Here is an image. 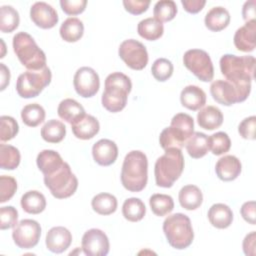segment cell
I'll return each mask as SVG.
<instances>
[{
	"instance_id": "5b68a950",
	"label": "cell",
	"mask_w": 256,
	"mask_h": 256,
	"mask_svg": "<svg viewBox=\"0 0 256 256\" xmlns=\"http://www.w3.org/2000/svg\"><path fill=\"white\" fill-rule=\"evenodd\" d=\"M193 133V118L186 113H177L171 119L170 126L163 129L160 133V146L164 150L169 148L182 149Z\"/></svg>"
},
{
	"instance_id": "6da1fadb",
	"label": "cell",
	"mask_w": 256,
	"mask_h": 256,
	"mask_svg": "<svg viewBox=\"0 0 256 256\" xmlns=\"http://www.w3.org/2000/svg\"><path fill=\"white\" fill-rule=\"evenodd\" d=\"M222 75L238 92L240 102L245 101L251 92V83L254 79L255 58L253 56H237L225 54L220 58Z\"/></svg>"
},
{
	"instance_id": "d4e9b609",
	"label": "cell",
	"mask_w": 256,
	"mask_h": 256,
	"mask_svg": "<svg viewBox=\"0 0 256 256\" xmlns=\"http://www.w3.org/2000/svg\"><path fill=\"white\" fill-rule=\"evenodd\" d=\"M198 125L206 130H214L219 128L223 123V114L216 106H206L197 114Z\"/></svg>"
},
{
	"instance_id": "7c38bea8",
	"label": "cell",
	"mask_w": 256,
	"mask_h": 256,
	"mask_svg": "<svg viewBox=\"0 0 256 256\" xmlns=\"http://www.w3.org/2000/svg\"><path fill=\"white\" fill-rule=\"evenodd\" d=\"M41 236L40 224L32 219H23L13 228L12 238L14 243L21 249L35 247Z\"/></svg>"
},
{
	"instance_id": "484cf974",
	"label": "cell",
	"mask_w": 256,
	"mask_h": 256,
	"mask_svg": "<svg viewBox=\"0 0 256 256\" xmlns=\"http://www.w3.org/2000/svg\"><path fill=\"white\" fill-rule=\"evenodd\" d=\"M57 113L61 119L70 124L75 123L86 114L83 106L71 98H66L59 103Z\"/></svg>"
},
{
	"instance_id": "f1b7e54d",
	"label": "cell",
	"mask_w": 256,
	"mask_h": 256,
	"mask_svg": "<svg viewBox=\"0 0 256 256\" xmlns=\"http://www.w3.org/2000/svg\"><path fill=\"white\" fill-rule=\"evenodd\" d=\"M59 33L64 41L70 43L77 42L84 33L83 22L76 17H69L61 24Z\"/></svg>"
},
{
	"instance_id": "9a60e30c",
	"label": "cell",
	"mask_w": 256,
	"mask_h": 256,
	"mask_svg": "<svg viewBox=\"0 0 256 256\" xmlns=\"http://www.w3.org/2000/svg\"><path fill=\"white\" fill-rule=\"evenodd\" d=\"M30 18L32 22L42 28L51 29L59 20L57 11L46 2H35L30 8Z\"/></svg>"
},
{
	"instance_id": "d6986e66",
	"label": "cell",
	"mask_w": 256,
	"mask_h": 256,
	"mask_svg": "<svg viewBox=\"0 0 256 256\" xmlns=\"http://www.w3.org/2000/svg\"><path fill=\"white\" fill-rule=\"evenodd\" d=\"M256 21L246 22L242 27L238 28L234 34L233 42L235 47L242 52H252L255 49Z\"/></svg>"
},
{
	"instance_id": "4316f807",
	"label": "cell",
	"mask_w": 256,
	"mask_h": 256,
	"mask_svg": "<svg viewBox=\"0 0 256 256\" xmlns=\"http://www.w3.org/2000/svg\"><path fill=\"white\" fill-rule=\"evenodd\" d=\"M179 203L186 210H195L199 208L203 202V194L196 185H185L179 191Z\"/></svg>"
},
{
	"instance_id": "816d5d0a",
	"label": "cell",
	"mask_w": 256,
	"mask_h": 256,
	"mask_svg": "<svg viewBox=\"0 0 256 256\" xmlns=\"http://www.w3.org/2000/svg\"><path fill=\"white\" fill-rule=\"evenodd\" d=\"M181 4L184 10L191 14H196L200 12L206 4L205 0H181Z\"/></svg>"
},
{
	"instance_id": "60d3db41",
	"label": "cell",
	"mask_w": 256,
	"mask_h": 256,
	"mask_svg": "<svg viewBox=\"0 0 256 256\" xmlns=\"http://www.w3.org/2000/svg\"><path fill=\"white\" fill-rule=\"evenodd\" d=\"M209 150L214 155H222L230 150L231 140L227 133L225 132H216L208 137Z\"/></svg>"
},
{
	"instance_id": "277c9868",
	"label": "cell",
	"mask_w": 256,
	"mask_h": 256,
	"mask_svg": "<svg viewBox=\"0 0 256 256\" xmlns=\"http://www.w3.org/2000/svg\"><path fill=\"white\" fill-rule=\"evenodd\" d=\"M184 156L181 149L169 148L160 156L154 166L156 185L163 188H170L181 176L184 169Z\"/></svg>"
},
{
	"instance_id": "f6af8a7d",
	"label": "cell",
	"mask_w": 256,
	"mask_h": 256,
	"mask_svg": "<svg viewBox=\"0 0 256 256\" xmlns=\"http://www.w3.org/2000/svg\"><path fill=\"white\" fill-rule=\"evenodd\" d=\"M18 211L13 206H3L0 208V229L14 228L17 225Z\"/></svg>"
},
{
	"instance_id": "83f0119b",
	"label": "cell",
	"mask_w": 256,
	"mask_h": 256,
	"mask_svg": "<svg viewBox=\"0 0 256 256\" xmlns=\"http://www.w3.org/2000/svg\"><path fill=\"white\" fill-rule=\"evenodd\" d=\"M36 163L43 175H47L58 169L64 161L57 151L45 149L37 155Z\"/></svg>"
},
{
	"instance_id": "3957f363",
	"label": "cell",
	"mask_w": 256,
	"mask_h": 256,
	"mask_svg": "<svg viewBox=\"0 0 256 256\" xmlns=\"http://www.w3.org/2000/svg\"><path fill=\"white\" fill-rule=\"evenodd\" d=\"M131 89L132 82L127 75L122 72L109 74L105 79V90L101 98L102 106L109 112H120L127 104Z\"/></svg>"
},
{
	"instance_id": "c3c4849f",
	"label": "cell",
	"mask_w": 256,
	"mask_h": 256,
	"mask_svg": "<svg viewBox=\"0 0 256 256\" xmlns=\"http://www.w3.org/2000/svg\"><path fill=\"white\" fill-rule=\"evenodd\" d=\"M150 1L146 0H124L123 6L125 10L132 15H140L147 11Z\"/></svg>"
},
{
	"instance_id": "e0dca14e",
	"label": "cell",
	"mask_w": 256,
	"mask_h": 256,
	"mask_svg": "<svg viewBox=\"0 0 256 256\" xmlns=\"http://www.w3.org/2000/svg\"><path fill=\"white\" fill-rule=\"evenodd\" d=\"M72 242L71 232L63 227L56 226L52 227L46 234V247L49 251L53 253H62L66 251Z\"/></svg>"
},
{
	"instance_id": "db71d44e",
	"label": "cell",
	"mask_w": 256,
	"mask_h": 256,
	"mask_svg": "<svg viewBox=\"0 0 256 256\" xmlns=\"http://www.w3.org/2000/svg\"><path fill=\"white\" fill-rule=\"evenodd\" d=\"M10 82V71L4 63H0V90L3 91Z\"/></svg>"
},
{
	"instance_id": "44dd1931",
	"label": "cell",
	"mask_w": 256,
	"mask_h": 256,
	"mask_svg": "<svg viewBox=\"0 0 256 256\" xmlns=\"http://www.w3.org/2000/svg\"><path fill=\"white\" fill-rule=\"evenodd\" d=\"M71 129L76 138L88 140L93 138L99 132L100 124L94 116L85 114L75 123L71 124Z\"/></svg>"
},
{
	"instance_id": "ffe728a7",
	"label": "cell",
	"mask_w": 256,
	"mask_h": 256,
	"mask_svg": "<svg viewBox=\"0 0 256 256\" xmlns=\"http://www.w3.org/2000/svg\"><path fill=\"white\" fill-rule=\"evenodd\" d=\"M241 170V162L234 155H225L221 157L215 165L216 175L222 181L235 180L240 175Z\"/></svg>"
},
{
	"instance_id": "52a82bcc",
	"label": "cell",
	"mask_w": 256,
	"mask_h": 256,
	"mask_svg": "<svg viewBox=\"0 0 256 256\" xmlns=\"http://www.w3.org/2000/svg\"><path fill=\"white\" fill-rule=\"evenodd\" d=\"M163 232L169 245L178 250L189 247L194 239L190 218L183 213L169 215L163 222Z\"/></svg>"
},
{
	"instance_id": "f546056e",
	"label": "cell",
	"mask_w": 256,
	"mask_h": 256,
	"mask_svg": "<svg viewBox=\"0 0 256 256\" xmlns=\"http://www.w3.org/2000/svg\"><path fill=\"white\" fill-rule=\"evenodd\" d=\"M20 203L22 209L29 214H39L46 208L45 196L36 190H30L23 194Z\"/></svg>"
},
{
	"instance_id": "ac0fdd59",
	"label": "cell",
	"mask_w": 256,
	"mask_h": 256,
	"mask_svg": "<svg viewBox=\"0 0 256 256\" xmlns=\"http://www.w3.org/2000/svg\"><path fill=\"white\" fill-rule=\"evenodd\" d=\"M94 161L101 166L113 164L118 157V147L116 143L109 139H100L92 147Z\"/></svg>"
},
{
	"instance_id": "681fc988",
	"label": "cell",
	"mask_w": 256,
	"mask_h": 256,
	"mask_svg": "<svg viewBox=\"0 0 256 256\" xmlns=\"http://www.w3.org/2000/svg\"><path fill=\"white\" fill-rule=\"evenodd\" d=\"M256 205L255 201H247L243 203L240 208V213L243 219L251 225H255L256 223Z\"/></svg>"
},
{
	"instance_id": "7dc6e473",
	"label": "cell",
	"mask_w": 256,
	"mask_h": 256,
	"mask_svg": "<svg viewBox=\"0 0 256 256\" xmlns=\"http://www.w3.org/2000/svg\"><path fill=\"white\" fill-rule=\"evenodd\" d=\"M86 5H87L86 0H72V1L61 0L60 1L61 9L67 15L81 14L85 10Z\"/></svg>"
},
{
	"instance_id": "7402d4cb",
	"label": "cell",
	"mask_w": 256,
	"mask_h": 256,
	"mask_svg": "<svg viewBox=\"0 0 256 256\" xmlns=\"http://www.w3.org/2000/svg\"><path fill=\"white\" fill-rule=\"evenodd\" d=\"M180 102L183 107L192 111H197L204 107L206 103V94L200 87L196 85H188L181 91Z\"/></svg>"
},
{
	"instance_id": "30bf717a",
	"label": "cell",
	"mask_w": 256,
	"mask_h": 256,
	"mask_svg": "<svg viewBox=\"0 0 256 256\" xmlns=\"http://www.w3.org/2000/svg\"><path fill=\"white\" fill-rule=\"evenodd\" d=\"M183 63L200 81L210 82L214 77L213 63L209 54L204 50H187L183 55Z\"/></svg>"
},
{
	"instance_id": "8d00e7d4",
	"label": "cell",
	"mask_w": 256,
	"mask_h": 256,
	"mask_svg": "<svg viewBox=\"0 0 256 256\" xmlns=\"http://www.w3.org/2000/svg\"><path fill=\"white\" fill-rule=\"evenodd\" d=\"M21 160L19 150L9 144H0V167L4 170L16 169Z\"/></svg>"
},
{
	"instance_id": "e575fe53",
	"label": "cell",
	"mask_w": 256,
	"mask_h": 256,
	"mask_svg": "<svg viewBox=\"0 0 256 256\" xmlns=\"http://www.w3.org/2000/svg\"><path fill=\"white\" fill-rule=\"evenodd\" d=\"M117 199L110 193H99L92 198L91 206L100 215H110L117 209Z\"/></svg>"
},
{
	"instance_id": "ee69618b",
	"label": "cell",
	"mask_w": 256,
	"mask_h": 256,
	"mask_svg": "<svg viewBox=\"0 0 256 256\" xmlns=\"http://www.w3.org/2000/svg\"><path fill=\"white\" fill-rule=\"evenodd\" d=\"M17 190V182L12 176H0V202L10 200Z\"/></svg>"
},
{
	"instance_id": "f5cc1de1",
	"label": "cell",
	"mask_w": 256,
	"mask_h": 256,
	"mask_svg": "<svg viewBox=\"0 0 256 256\" xmlns=\"http://www.w3.org/2000/svg\"><path fill=\"white\" fill-rule=\"evenodd\" d=\"M255 6H256L255 0H249L244 3L242 8V16L246 22L255 20V15H256Z\"/></svg>"
},
{
	"instance_id": "ab89813d",
	"label": "cell",
	"mask_w": 256,
	"mask_h": 256,
	"mask_svg": "<svg viewBox=\"0 0 256 256\" xmlns=\"http://www.w3.org/2000/svg\"><path fill=\"white\" fill-rule=\"evenodd\" d=\"M177 14V5L172 0H160L156 2L153 8L154 18L160 22H168L175 18Z\"/></svg>"
},
{
	"instance_id": "4fadbf2b",
	"label": "cell",
	"mask_w": 256,
	"mask_h": 256,
	"mask_svg": "<svg viewBox=\"0 0 256 256\" xmlns=\"http://www.w3.org/2000/svg\"><path fill=\"white\" fill-rule=\"evenodd\" d=\"M74 89L83 98L93 97L99 90L100 79L97 72L91 67H80L73 78Z\"/></svg>"
},
{
	"instance_id": "603a6c76",
	"label": "cell",
	"mask_w": 256,
	"mask_h": 256,
	"mask_svg": "<svg viewBox=\"0 0 256 256\" xmlns=\"http://www.w3.org/2000/svg\"><path fill=\"white\" fill-rule=\"evenodd\" d=\"M207 216L210 224L218 229L228 228L233 221V212L231 208L223 203L213 204L209 208Z\"/></svg>"
},
{
	"instance_id": "b9f144b4",
	"label": "cell",
	"mask_w": 256,
	"mask_h": 256,
	"mask_svg": "<svg viewBox=\"0 0 256 256\" xmlns=\"http://www.w3.org/2000/svg\"><path fill=\"white\" fill-rule=\"evenodd\" d=\"M173 64L170 60L166 58H158L156 59L151 67V72L153 77L160 82H164L168 80L173 74Z\"/></svg>"
},
{
	"instance_id": "d6a6232c",
	"label": "cell",
	"mask_w": 256,
	"mask_h": 256,
	"mask_svg": "<svg viewBox=\"0 0 256 256\" xmlns=\"http://www.w3.org/2000/svg\"><path fill=\"white\" fill-rule=\"evenodd\" d=\"M122 214L126 220L130 222H138L142 220L146 214L145 204L139 198H128L123 203Z\"/></svg>"
},
{
	"instance_id": "7bdbcfd3",
	"label": "cell",
	"mask_w": 256,
	"mask_h": 256,
	"mask_svg": "<svg viewBox=\"0 0 256 256\" xmlns=\"http://www.w3.org/2000/svg\"><path fill=\"white\" fill-rule=\"evenodd\" d=\"M19 131V125L17 121L7 115L0 117V140L2 142L13 139Z\"/></svg>"
},
{
	"instance_id": "ba28073f",
	"label": "cell",
	"mask_w": 256,
	"mask_h": 256,
	"mask_svg": "<svg viewBox=\"0 0 256 256\" xmlns=\"http://www.w3.org/2000/svg\"><path fill=\"white\" fill-rule=\"evenodd\" d=\"M44 184L57 199L72 196L78 188V179L72 173L70 165L64 162L54 172L44 175Z\"/></svg>"
},
{
	"instance_id": "7a4b0ae2",
	"label": "cell",
	"mask_w": 256,
	"mask_h": 256,
	"mask_svg": "<svg viewBox=\"0 0 256 256\" xmlns=\"http://www.w3.org/2000/svg\"><path fill=\"white\" fill-rule=\"evenodd\" d=\"M148 180V160L144 152L132 150L125 156L121 169V183L130 192L142 191Z\"/></svg>"
},
{
	"instance_id": "4dcf8cb0",
	"label": "cell",
	"mask_w": 256,
	"mask_h": 256,
	"mask_svg": "<svg viewBox=\"0 0 256 256\" xmlns=\"http://www.w3.org/2000/svg\"><path fill=\"white\" fill-rule=\"evenodd\" d=\"M185 146L190 157L194 159L202 158L209 151L208 136L202 132H194L187 140Z\"/></svg>"
},
{
	"instance_id": "2e32d148",
	"label": "cell",
	"mask_w": 256,
	"mask_h": 256,
	"mask_svg": "<svg viewBox=\"0 0 256 256\" xmlns=\"http://www.w3.org/2000/svg\"><path fill=\"white\" fill-rule=\"evenodd\" d=\"M210 93L217 103L224 106H231L235 103H240L237 90L227 80L218 79L213 81L210 85Z\"/></svg>"
},
{
	"instance_id": "1f68e13d",
	"label": "cell",
	"mask_w": 256,
	"mask_h": 256,
	"mask_svg": "<svg viewBox=\"0 0 256 256\" xmlns=\"http://www.w3.org/2000/svg\"><path fill=\"white\" fill-rule=\"evenodd\" d=\"M138 34L148 41H155L159 39L164 33V26L162 22L155 18L149 17L141 20L137 26Z\"/></svg>"
},
{
	"instance_id": "cb8c5ba5",
	"label": "cell",
	"mask_w": 256,
	"mask_h": 256,
	"mask_svg": "<svg viewBox=\"0 0 256 256\" xmlns=\"http://www.w3.org/2000/svg\"><path fill=\"white\" fill-rule=\"evenodd\" d=\"M205 26L213 31L218 32L225 29L230 23V14L228 10L222 6L211 8L205 15Z\"/></svg>"
},
{
	"instance_id": "bcb514c9",
	"label": "cell",
	"mask_w": 256,
	"mask_h": 256,
	"mask_svg": "<svg viewBox=\"0 0 256 256\" xmlns=\"http://www.w3.org/2000/svg\"><path fill=\"white\" fill-rule=\"evenodd\" d=\"M255 129H256V117L254 115L243 119L238 126V132L240 136L248 140L255 139Z\"/></svg>"
},
{
	"instance_id": "8992f818",
	"label": "cell",
	"mask_w": 256,
	"mask_h": 256,
	"mask_svg": "<svg viewBox=\"0 0 256 256\" xmlns=\"http://www.w3.org/2000/svg\"><path fill=\"white\" fill-rule=\"evenodd\" d=\"M12 45L18 60L28 70H40L46 67L45 53L27 32L16 33L13 37Z\"/></svg>"
},
{
	"instance_id": "d590c367",
	"label": "cell",
	"mask_w": 256,
	"mask_h": 256,
	"mask_svg": "<svg viewBox=\"0 0 256 256\" xmlns=\"http://www.w3.org/2000/svg\"><path fill=\"white\" fill-rule=\"evenodd\" d=\"M20 17L18 11L10 5L0 7V30L3 33H11L19 26Z\"/></svg>"
},
{
	"instance_id": "8fae6325",
	"label": "cell",
	"mask_w": 256,
	"mask_h": 256,
	"mask_svg": "<svg viewBox=\"0 0 256 256\" xmlns=\"http://www.w3.org/2000/svg\"><path fill=\"white\" fill-rule=\"evenodd\" d=\"M118 54L124 63L133 70H142L148 63L146 47L135 39L124 40L119 46Z\"/></svg>"
},
{
	"instance_id": "5bb4252c",
	"label": "cell",
	"mask_w": 256,
	"mask_h": 256,
	"mask_svg": "<svg viewBox=\"0 0 256 256\" xmlns=\"http://www.w3.org/2000/svg\"><path fill=\"white\" fill-rule=\"evenodd\" d=\"M81 248L83 253L88 256H105L110 249L109 239L102 230L92 228L84 233Z\"/></svg>"
},
{
	"instance_id": "f35d334b",
	"label": "cell",
	"mask_w": 256,
	"mask_h": 256,
	"mask_svg": "<svg viewBox=\"0 0 256 256\" xmlns=\"http://www.w3.org/2000/svg\"><path fill=\"white\" fill-rule=\"evenodd\" d=\"M149 205L152 212L159 217L168 215L174 209V201L167 194H153L149 199Z\"/></svg>"
},
{
	"instance_id": "9c48e42d",
	"label": "cell",
	"mask_w": 256,
	"mask_h": 256,
	"mask_svg": "<svg viewBox=\"0 0 256 256\" xmlns=\"http://www.w3.org/2000/svg\"><path fill=\"white\" fill-rule=\"evenodd\" d=\"M51 79V70L47 66L40 70H27L18 76L16 91L22 98L37 97L50 84Z\"/></svg>"
},
{
	"instance_id": "f907efd6",
	"label": "cell",
	"mask_w": 256,
	"mask_h": 256,
	"mask_svg": "<svg viewBox=\"0 0 256 256\" xmlns=\"http://www.w3.org/2000/svg\"><path fill=\"white\" fill-rule=\"evenodd\" d=\"M243 252L247 256H255L256 254V233L255 231H252L248 233L242 243Z\"/></svg>"
},
{
	"instance_id": "74e56055",
	"label": "cell",
	"mask_w": 256,
	"mask_h": 256,
	"mask_svg": "<svg viewBox=\"0 0 256 256\" xmlns=\"http://www.w3.org/2000/svg\"><path fill=\"white\" fill-rule=\"evenodd\" d=\"M45 110L37 103L27 104L21 110V118L25 125L29 127H36L45 120Z\"/></svg>"
},
{
	"instance_id": "836d02e7",
	"label": "cell",
	"mask_w": 256,
	"mask_h": 256,
	"mask_svg": "<svg viewBox=\"0 0 256 256\" xmlns=\"http://www.w3.org/2000/svg\"><path fill=\"white\" fill-rule=\"evenodd\" d=\"M66 135L65 125L56 119H51L41 128V137L48 143H59Z\"/></svg>"
}]
</instances>
